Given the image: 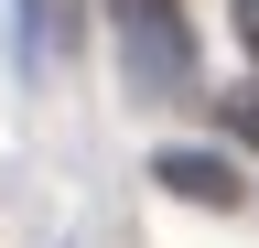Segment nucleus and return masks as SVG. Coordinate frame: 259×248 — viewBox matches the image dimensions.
<instances>
[{"label":"nucleus","instance_id":"nucleus-1","mask_svg":"<svg viewBox=\"0 0 259 248\" xmlns=\"http://www.w3.org/2000/svg\"><path fill=\"white\" fill-rule=\"evenodd\" d=\"M108 22H119V76L141 97H184L194 86V33H184L173 0H108Z\"/></svg>","mask_w":259,"mask_h":248},{"label":"nucleus","instance_id":"nucleus-2","mask_svg":"<svg viewBox=\"0 0 259 248\" xmlns=\"http://www.w3.org/2000/svg\"><path fill=\"white\" fill-rule=\"evenodd\" d=\"M151 183H162L173 205H205V216H227V205L248 194V183H238V162H227V151H205V140H173V151L151 162Z\"/></svg>","mask_w":259,"mask_h":248},{"label":"nucleus","instance_id":"nucleus-3","mask_svg":"<svg viewBox=\"0 0 259 248\" xmlns=\"http://www.w3.org/2000/svg\"><path fill=\"white\" fill-rule=\"evenodd\" d=\"M65 43H76V11H65V0H22V54H44V65H54Z\"/></svg>","mask_w":259,"mask_h":248},{"label":"nucleus","instance_id":"nucleus-4","mask_svg":"<svg viewBox=\"0 0 259 248\" xmlns=\"http://www.w3.org/2000/svg\"><path fill=\"white\" fill-rule=\"evenodd\" d=\"M227 33L248 43V65H259V0H227Z\"/></svg>","mask_w":259,"mask_h":248},{"label":"nucleus","instance_id":"nucleus-5","mask_svg":"<svg viewBox=\"0 0 259 248\" xmlns=\"http://www.w3.org/2000/svg\"><path fill=\"white\" fill-rule=\"evenodd\" d=\"M227 130H238V140H259V86H238V97H227Z\"/></svg>","mask_w":259,"mask_h":248}]
</instances>
